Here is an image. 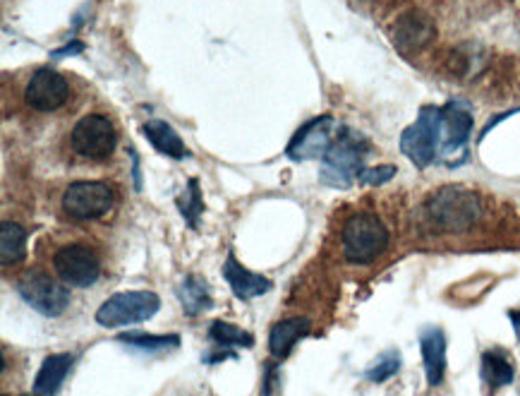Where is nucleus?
Listing matches in <instances>:
<instances>
[{"instance_id":"23","label":"nucleus","mask_w":520,"mask_h":396,"mask_svg":"<svg viewBox=\"0 0 520 396\" xmlns=\"http://www.w3.org/2000/svg\"><path fill=\"white\" fill-rule=\"evenodd\" d=\"M209 338L216 341L223 348H230V346H243V348H252L255 346V337H252L247 329H240L236 324L223 322V320H214L209 324Z\"/></svg>"},{"instance_id":"11","label":"nucleus","mask_w":520,"mask_h":396,"mask_svg":"<svg viewBox=\"0 0 520 396\" xmlns=\"http://www.w3.org/2000/svg\"><path fill=\"white\" fill-rule=\"evenodd\" d=\"M70 96V85L60 72L50 70V68H41L36 70L29 79L27 89H24V101L34 111L49 113V111H58Z\"/></svg>"},{"instance_id":"24","label":"nucleus","mask_w":520,"mask_h":396,"mask_svg":"<svg viewBox=\"0 0 520 396\" xmlns=\"http://www.w3.org/2000/svg\"><path fill=\"white\" fill-rule=\"evenodd\" d=\"M178 209H180V214L185 216V221L190 223V229H197V221H200L202 212H204V202H202L200 183H197L194 178L187 183L185 194L178 200Z\"/></svg>"},{"instance_id":"14","label":"nucleus","mask_w":520,"mask_h":396,"mask_svg":"<svg viewBox=\"0 0 520 396\" xmlns=\"http://www.w3.org/2000/svg\"><path fill=\"white\" fill-rule=\"evenodd\" d=\"M223 279L229 281L230 291H233L236 298H240V301H252V298H259V295L269 293L271 286H273L266 276L250 272L247 266L240 265L233 252H229L226 265H223Z\"/></svg>"},{"instance_id":"10","label":"nucleus","mask_w":520,"mask_h":396,"mask_svg":"<svg viewBox=\"0 0 520 396\" xmlns=\"http://www.w3.org/2000/svg\"><path fill=\"white\" fill-rule=\"evenodd\" d=\"M334 118L331 115H321L305 122L302 128L295 132V137L288 144L285 154L295 161H307V158H324L328 147L334 142Z\"/></svg>"},{"instance_id":"18","label":"nucleus","mask_w":520,"mask_h":396,"mask_svg":"<svg viewBox=\"0 0 520 396\" xmlns=\"http://www.w3.org/2000/svg\"><path fill=\"white\" fill-rule=\"evenodd\" d=\"M142 135L151 142V147L166 157L171 158H185L190 157V151L185 149V142L180 140V135L168 125L166 121H147L142 125Z\"/></svg>"},{"instance_id":"12","label":"nucleus","mask_w":520,"mask_h":396,"mask_svg":"<svg viewBox=\"0 0 520 396\" xmlns=\"http://www.w3.org/2000/svg\"><path fill=\"white\" fill-rule=\"evenodd\" d=\"M436 39L435 22L420 10H408L393 24V43L403 53H415V50L427 49L429 43Z\"/></svg>"},{"instance_id":"29","label":"nucleus","mask_w":520,"mask_h":396,"mask_svg":"<svg viewBox=\"0 0 520 396\" xmlns=\"http://www.w3.org/2000/svg\"><path fill=\"white\" fill-rule=\"evenodd\" d=\"M229 358H238V356H236V353H230V351H219L216 356H204L202 360L211 365V363H219V360H229Z\"/></svg>"},{"instance_id":"3","label":"nucleus","mask_w":520,"mask_h":396,"mask_svg":"<svg viewBox=\"0 0 520 396\" xmlns=\"http://www.w3.org/2000/svg\"><path fill=\"white\" fill-rule=\"evenodd\" d=\"M444 142V111L439 106H425L417 113V121L408 125L400 135V151L417 168H427L439 157Z\"/></svg>"},{"instance_id":"31","label":"nucleus","mask_w":520,"mask_h":396,"mask_svg":"<svg viewBox=\"0 0 520 396\" xmlns=\"http://www.w3.org/2000/svg\"><path fill=\"white\" fill-rule=\"evenodd\" d=\"M3 396H5V394H3ZM34 396H39V394H34Z\"/></svg>"},{"instance_id":"21","label":"nucleus","mask_w":520,"mask_h":396,"mask_svg":"<svg viewBox=\"0 0 520 396\" xmlns=\"http://www.w3.org/2000/svg\"><path fill=\"white\" fill-rule=\"evenodd\" d=\"M118 341L132 346L137 351L144 353H168L178 351L180 337L178 334H144V331H130V334H118Z\"/></svg>"},{"instance_id":"6","label":"nucleus","mask_w":520,"mask_h":396,"mask_svg":"<svg viewBox=\"0 0 520 396\" xmlns=\"http://www.w3.org/2000/svg\"><path fill=\"white\" fill-rule=\"evenodd\" d=\"M65 286L67 284L50 279L49 274L27 272L17 284V293L43 317H60L70 305V291Z\"/></svg>"},{"instance_id":"22","label":"nucleus","mask_w":520,"mask_h":396,"mask_svg":"<svg viewBox=\"0 0 520 396\" xmlns=\"http://www.w3.org/2000/svg\"><path fill=\"white\" fill-rule=\"evenodd\" d=\"M482 377L492 389L507 387L516 380V367L504 356V351H485L482 353Z\"/></svg>"},{"instance_id":"7","label":"nucleus","mask_w":520,"mask_h":396,"mask_svg":"<svg viewBox=\"0 0 520 396\" xmlns=\"http://www.w3.org/2000/svg\"><path fill=\"white\" fill-rule=\"evenodd\" d=\"M53 269H56L58 279L67 286L89 288L99 281L101 259L89 245L70 243L63 245L53 255Z\"/></svg>"},{"instance_id":"2","label":"nucleus","mask_w":520,"mask_h":396,"mask_svg":"<svg viewBox=\"0 0 520 396\" xmlns=\"http://www.w3.org/2000/svg\"><path fill=\"white\" fill-rule=\"evenodd\" d=\"M429 219L442 230L451 233H463L472 229L478 219L482 216V204L480 197L463 187H442L427 202Z\"/></svg>"},{"instance_id":"28","label":"nucleus","mask_w":520,"mask_h":396,"mask_svg":"<svg viewBox=\"0 0 520 396\" xmlns=\"http://www.w3.org/2000/svg\"><path fill=\"white\" fill-rule=\"evenodd\" d=\"M82 50H85V43H82V41H72V43H67V46H65V49L53 50V58L77 56V53H82Z\"/></svg>"},{"instance_id":"19","label":"nucleus","mask_w":520,"mask_h":396,"mask_svg":"<svg viewBox=\"0 0 520 396\" xmlns=\"http://www.w3.org/2000/svg\"><path fill=\"white\" fill-rule=\"evenodd\" d=\"M27 255V230L20 223L5 221L0 223V262L3 266L17 265Z\"/></svg>"},{"instance_id":"26","label":"nucleus","mask_w":520,"mask_h":396,"mask_svg":"<svg viewBox=\"0 0 520 396\" xmlns=\"http://www.w3.org/2000/svg\"><path fill=\"white\" fill-rule=\"evenodd\" d=\"M393 176H396V166L381 164V166H370V168H363V173L357 176V180L364 183V185H384V183H389Z\"/></svg>"},{"instance_id":"16","label":"nucleus","mask_w":520,"mask_h":396,"mask_svg":"<svg viewBox=\"0 0 520 396\" xmlns=\"http://www.w3.org/2000/svg\"><path fill=\"white\" fill-rule=\"evenodd\" d=\"M309 331H312V322L307 317H288V320L276 322L271 327L269 334L271 356L278 360L288 358L295 344H298L300 338H305Z\"/></svg>"},{"instance_id":"17","label":"nucleus","mask_w":520,"mask_h":396,"mask_svg":"<svg viewBox=\"0 0 520 396\" xmlns=\"http://www.w3.org/2000/svg\"><path fill=\"white\" fill-rule=\"evenodd\" d=\"M75 356L72 353H53L43 360L34 380V394L39 396H56L63 387L65 377L72 370Z\"/></svg>"},{"instance_id":"9","label":"nucleus","mask_w":520,"mask_h":396,"mask_svg":"<svg viewBox=\"0 0 520 396\" xmlns=\"http://www.w3.org/2000/svg\"><path fill=\"white\" fill-rule=\"evenodd\" d=\"M70 142L79 157L99 161L113 154L118 137H115L113 122L108 121L106 115H85L72 130Z\"/></svg>"},{"instance_id":"27","label":"nucleus","mask_w":520,"mask_h":396,"mask_svg":"<svg viewBox=\"0 0 520 396\" xmlns=\"http://www.w3.org/2000/svg\"><path fill=\"white\" fill-rule=\"evenodd\" d=\"M281 387V377H278V367L273 363L264 365V382H262V396H276V389Z\"/></svg>"},{"instance_id":"5","label":"nucleus","mask_w":520,"mask_h":396,"mask_svg":"<svg viewBox=\"0 0 520 396\" xmlns=\"http://www.w3.org/2000/svg\"><path fill=\"white\" fill-rule=\"evenodd\" d=\"M161 310V298L151 291H122L111 295L99 310L96 322L106 329L147 322Z\"/></svg>"},{"instance_id":"13","label":"nucleus","mask_w":520,"mask_h":396,"mask_svg":"<svg viewBox=\"0 0 520 396\" xmlns=\"http://www.w3.org/2000/svg\"><path fill=\"white\" fill-rule=\"evenodd\" d=\"M444 111V142L442 154L444 157H456L458 151L465 157V147L471 140L472 132V113L471 108L465 106L463 101H449Z\"/></svg>"},{"instance_id":"20","label":"nucleus","mask_w":520,"mask_h":396,"mask_svg":"<svg viewBox=\"0 0 520 396\" xmlns=\"http://www.w3.org/2000/svg\"><path fill=\"white\" fill-rule=\"evenodd\" d=\"M178 301L187 317L202 315V312H207L214 305L211 295H209V286L204 281L197 279V276H185V279L180 281Z\"/></svg>"},{"instance_id":"15","label":"nucleus","mask_w":520,"mask_h":396,"mask_svg":"<svg viewBox=\"0 0 520 396\" xmlns=\"http://www.w3.org/2000/svg\"><path fill=\"white\" fill-rule=\"evenodd\" d=\"M420 351L425 360L429 387H439L446 374V334L442 327H425L420 331Z\"/></svg>"},{"instance_id":"30","label":"nucleus","mask_w":520,"mask_h":396,"mask_svg":"<svg viewBox=\"0 0 520 396\" xmlns=\"http://www.w3.org/2000/svg\"><path fill=\"white\" fill-rule=\"evenodd\" d=\"M508 320H511V324H514L516 337L520 338V310H508Z\"/></svg>"},{"instance_id":"1","label":"nucleus","mask_w":520,"mask_h":396,"mask_svg":"<svg viewBox=\"0 0 520 396\" xmlns=\"http://www.w3.org/2000/svg\"><path fill=\"white\" fill-rule=\"evenodd\" d=\"M370 144L355 130L338 128L327 157L321 158V180L331 187H350L363 173Z\"/></svg>"},{"instance_id":"8","label":"nucleus","mask_w":520,"mask_h":396,"mask_svg":"<svg viewBox=\"0 0 520 396\" xmlns=\"http://www.w3.org/2000/svg\"><path fill=\"white\" fill-rule=\"evenodd\" d=\"M113 207V193L106 183L77 180L63 193V212L75 221H94Z\"/></svg>"},{"instance_id":"25","label":"nucleus","mask_w":520,"mask_h":396,"mask_svg":"<svg viewBox=\"0 0 520 396\" xmlns=\"http://www.w3.org/2000/svg\"><path fill=\"white\" fill-rule=\"evenodd\" d=\"M400 370V353L399 351H386L381 353L374 363H372L370 367H367V373H364V377L370 382H377V384H381V382L391 380L393 374L399 373Z\"/></svg>"},{"instance_id":"4","label":"nucleus","mask_w":520,"mask_h":396,"mask_svg":"<svg viewBox=\"0 0 520 396\" xmlns=\"http://www.w3.org/2000/svg\"><path fill=\"white\" fill-rule=\"evenodd\" d=\"M341 238L343 255L353 265H370L389 248V229L374 214L350 216Z\"/></svg>"}]
</instances>
